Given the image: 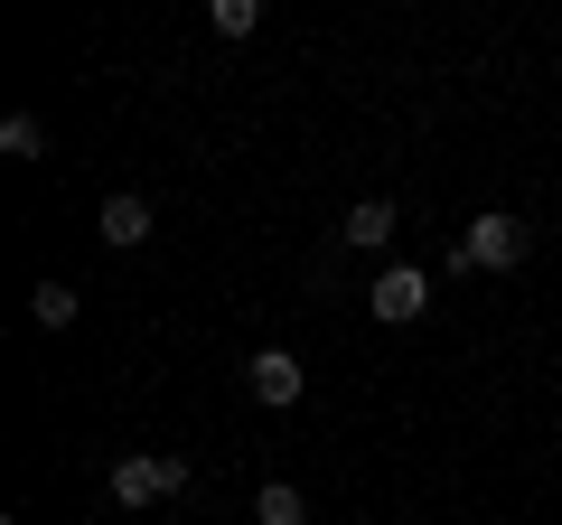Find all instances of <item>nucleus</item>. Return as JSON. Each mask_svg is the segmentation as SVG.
Here are the masks:
<instances>
[{
  "instance_id": "obj_1",
  "label": "nucleus",
  "mask_w": 562,
  "mask_h": 525,
  "mask_svg": "<svg viewBox=\"0 0 562 525\" xmlns=\"http://www.w3.org/2000/svg\"><path fill=\"white\" fill-rule=\"evenodd\" d=\"M113 506H160V498H179L188 488V460L179 450H132V460H113Z\"/></svg>"
},
{
  "instance_id": "obj_2",
  "label": "nucleus",
  "mask_w": 562,
  "mask_h": 525,
  "mask_svg": "<svg viewBox=\"0 0 562 525\" xmlns=\"http://www.w3.org/2000/svg\"><path fill=\"white\" fill-rule=\"evenodd\" d=\"M525 244H535V235H525V216H469V235H460V254H450V262H460V272H516Z\"/></svg>"
},
{
  "instance_id": "obj_3",
  "label": "nucleus",
  "mask_w": 562,
  "mask_h": 525,
  "mask_svg": "<svg viewBox=\"0 0 562 525\" xmlns=\"http://www.w3.org/2000/svg\"><path fill=\"white\" fill-rule=\"evenodd\" d=\"M366 310H375L384 328H403V320H422V310H431V272H413V262H394V272H384V282L366 291Z\"/></svg>"
},
{
  "instance_id": "obj_4",
  "label": "nucleus",
  "mask_w": 562,
  "mask_h": 525,
  "mask_svg": "<svg viewBox=\"0 0 562 525\" xmlns=\"http://www.w3.org/2000/svg\"><path fill=\"white\" fill-rule=\"evenodd\" d=\"M244 376H254V404H272V413H291V404H301V384H310L291 347H262V357L244 366Z\"/></svg>"
},
{
  "instance_id": "obj_5",
  "label": "nucleus",
  "mask_w": 562,
  "mask_h": 525,
  "mask_svg": "<svg viewBox=\"0 0 562 525\" xmlns=\"http://www.w3.org/2000/svg\"><path fill=\"white\" fill-rule=\"evenodd\" d=\"M94 235L113 244V254H132V244H150V206H140V198H103V216H94Z\"/></svg>"
},
{
  "instance_id": "obj_6",
  "label": "nucleus",
  "mask_w": 562,
  "mask_h": 525,
  "mask_svg": "<svg viewBox=\"0 0 562 525\" xmlns=\"http://www.w3.org/2000/svg\"><path fill=\"white\" fill-rule=\"evenodd\" d=\"M347 244H357V254H384V244H394V206L357 198V206H347Z\"/></svg>"
},
{
  "instance_id": "obj_7",
  "label": "nucleus",
  "mask_w": 562,
  "mask_h": 525,
  "mask_svg": "<svg viewBox=\"0 0 562 525\" xmlns=\"http://www.w3.org/2000/svg\"><path fill=\"white\" fill-rule=\"evenodd\" d=\"M254 516H262V525H310V498H301L291 479H272V488L254 498Z\"/></svg>"
},
{
  "instance_id": "obj_8",
  "label": "nucleus",
  "mask_w": 562,
  "mask_h": 525,
  "mask_svg": "<svg viewBox=\"0 0 562 525\" xmlns=\"http://www.w3.org/2000/svg\"><path fill=\"white\" fill-rule=\"evenodd\" d=\"M0 150H10V160H47V122L38 113H10V122H0Z\"/></svg>"
},
{
  "instance_id": "obj_9",
  "label": "nucleus",
  "mask_w": 562,
  "mask_h": 525,
  "mask_svg": "<svg viewBox=\"0 0 562 525\" xmlns=\"http://www.w3.org/2000/svg\"><path fill=\"white\" fill-rule=\"evenodd\" d=\"M76 291H66V282H38V291H29V320H38V328H66V320H76Z\"/></svg>"
},
{
  "instance_id": "obj_10",
  "label": "nucleus",
  "mask_w": 562,
  "mask_h": 525,
  "mask_svg": "<svg viewBox=\"0 0 562 525\" xmlns=\"http://www.w3.org/2000/svg\"><path fill=\"white\" fill-rule=\"evenodd\" d=\"M206 20H216V38H254V20H262V10H254V0H216Z\"/></svg>"
}]
</instances>
